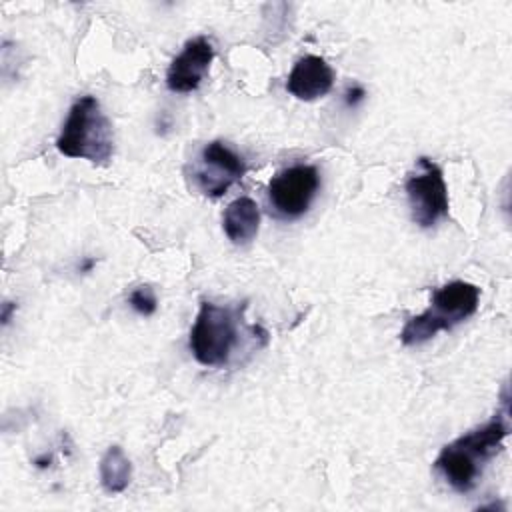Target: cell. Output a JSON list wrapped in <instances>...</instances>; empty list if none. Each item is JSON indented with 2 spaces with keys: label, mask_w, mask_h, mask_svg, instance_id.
Masks as SVG:
<instances>
[{
  "label": "cell",
  "mask_w": 512,
  "mask_h": 512,
  "mask_svg": "<svg viewBox=\"0 0 512 512\" xmlns=\"http://www.w3.org/2000/svg\"><path fill=\"white\" fill-rule=\"evenodd\" d=\"M506 436V416L496 414L486 424L446 444L434 460V470L452 490L466 494L478 484L484 466L502 450Z\"/></svg>",
  "instance_id": "cell-1"
},
{
  "label": "cell",
  "mask_w": 512,
  "mask_h": 512,
  "mask_svg": "<svg viewBox=\"0 0 512 512\" xmlns=\"http://www.w3.org/2000/svg\"><path fill=\"white\" fill-rule=\"evenodd\" d=\"M56 148L68 158H80L92 164L110 162L114 154V132L94 96L86 94L74 100L56 138Z\"/></svg>",
  "instance_id": "cell-2"
},
{
  "label": "cell",
  "mask_w": 512,
  "mask_h": 512,
  "mask_svg": "<svg viewBox=\"0 0 512 512\" xmlns=\"http://www.w3.org/2000/svg\"><path fill=\"white\" fill-rule=\"evenodd\" d=\"M480 304V288L476 284L454 280L432 292L430 306L410 318L402 332L400 342L404 346H418L434 338L438 332L452 330L454 326L468 320Z\"/></svg>",
  "instance_id": "cell-3"
},
{
  "label": "cell",
  "mask_w": 512,
  "mask_h": 512,
  "mask_svg": "<svg viewBox=\"0 0 512 512\" xmlns=\"http://www.w3.org/2000/svg\"><path fill=\"white\" fill-rule=\"evenodd\" d=\"M238 344V320L234 310L214 302H202L190 328V352L202 366L218 368L230 360Z\"/></svg>",
  "instance_id": "cell-4"
},
{
  "label": "cell",
  "mask_w": 512,
  "mask_h": 512,
  "mask_svg": "<svg viewBox=\"0 0 512 512\" xmlns=\"http://www.w3.org/2000/svg\"><path fill=\"white\" fill-rule=\"evenodd\" d=\"M410 216L420 228H432L448 218L450 202L442 168L426 156H420L404 184Z\"/></svg>",
  "instance_id": "cell-5"
},
{
  "label": "cell",
  "mask_w": 512,
  "mask_h": 512,
  "mask_svg": "<svg viewBox=\"0 0 512 512\" xmlns=\"http://www.w3.org/2000/svg\"><path fill=\"white\" fill-rule=\"evenodd\" d=\"M320 188V172L312 164H294L280 170L268 182L266 194L270 210L282 220L304 216Z\"/></svg>",
  "instance_id": "cell-6"
},
{
  "label": "cell",
  "mask_w": 512,
  "mask_h": 512,
  "mask_svg": "<svg viewBox=\"0 0 512 512\" xmlns=\"http://www.w3.org/2000/svg\"><path fill=\"white\" fill-rule=\"evenodd\" d=\"M246 170L248 166L242 156H238L226 142L212 140L200 152L194 180L204 196L220 198L232 184L242 180Z\"/></svg>",
  "instance_id": "cell-7"
},
{
  "label": "cell",
  "mask_w": 512,
  "mask_h": 512,
  "mask_svg": "<svg viewBox=\"0 0 512 512\" xmlns=\"http://www.w3.org/2000/svg\"><path fill=\"white\" fill-rule=\"evenodd\" d=\"M214 60V46L206 36H194L186 40L180 54L170 62L166 70V86L170 92L188 94L194 92Z\"/></svg>",
  "instance_id": "cell-8"
},
{
  "label": "cell",
  "mask_w": 512,
  "mask_h": 512,
  "mask_svg": "<svg viewBox=\"0 0 512 512\" xmlns=\"http://www.w3.org/2000/svg\"><path fill=\"white\" fill-rule=\"evenodd\" d=\"M332 86H334V70L324 58L314 54H308L296 60L286 80V90L294 98L304 102H312L326 96L332 90Z\"/></svg>",
  "instance_id": "cell-9"
},
{
  "label": "cell",
  "mask_w": 512,
  "mask_h": 512,
  "mask_svg": "<svg viewBox=\"0 0 512 512\" xmlns=\"http://www.w3.org/2000/svg\"><path fill=\"white\" fill-rule=\"evenodd\" d=\"M222 228L232 244L236 246L250 244L256 238L260 228L258 204L248 196H240L232 200L222 214Z\"/></svg>",
  "instance_id": "cell-10"
},
{
  "label": "cell",
  "mask_w": 512,
  "mask_h": 512,
  "mask_svg": "<svg viewBox=\"0 0 512 512\" xmlns=\"http://www.w3.org/2000/svg\"><path fill=\"white\" fill-rule=\"evenodd\" d=\"M132 464L120 446H110L100 460V484L108 494H120L128 488Z\"/></svg>",
  "instance_id": "cell-11"
},
{
  "label": "cell",
  "mask_w": 512,
  "mask_h": 512,
  "mask_svg": "<svg viewBox=\"0 0 512 512\" xmlns=\"http://www.w3.org/2000/svg\"><path fill=\"white\" fill-rule=\"evenodd\" d=\"M128 302L132 306L134 312L142 314V316H152L158 308V300H156V294L154 290L148 286V284H142V286H136L130 296H128Z\"/></svg>",
  "instance_id": "cell-12"
},
{
  "label": "cell",
  "mask_w": 512,
  "mask_h": 512,
  "mask_svg": "<svg viewBox=\"0 0 512 512\" xmlns=\"http://www.w3.org/2000/svg\"><path fill=\"white\" fill-rule=\"evenodd\" d=\"M364 98H366V90L362 86H358V84L350 86L346 90V94H344V102H346L348 108H356Z\"/></svg>",
  "instance_id": "cell-13"
},
{
  "label": "cell",
  "mask_w": 512,
  "mask_h": 512,
  "mask_svg": "<svg viewBox=\"0 0 512 512\" xmlns=\"http://www.w3.org/2000/svg\"><path fill=\"white\" fill-rule=\"evenodd\" d=\"M16 312V304H12V302H4L2 304V316H0V320H2V326H6L8 322H10V318H12V314Z\"/></svg>",
  "instance_id": "cell-14"
},
{
  "label": "cell",
  "mask_w": 512,
  "mask_h": 512,
  "mask_svg": "<svg viewBox=\"0 0 512 512\" xmlns=\"http://www.w3.org/2000/svg\"><path fill=\"white\" fill-rule=\"evenodd\" d=\"M50 462H52V456H48V454H44V456H40V458H36V460H34L36 468H48V466H50Z\"/></svg>",
  "instance_id": "cell-15"
},
{
  "label": "cell",
  "mask_w": 512,
  "mask_h": 512,
  "mask_svg": "<svg viewBox=\"0 0 512 512\" xmlns=\"http://www.w3.org/2000/svg\"><path fill=\"white\" fill-rule=\"evenodd\" d=\"M92 266H94V258H86V260H84V264L80 266V270H82V272H88Z\"/></svg>",
  "instance_id": "cell-16"
}]
</instances>
